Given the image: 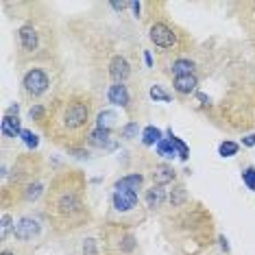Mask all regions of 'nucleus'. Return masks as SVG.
<instances>
[{"label":"nucleus","mask_w":255,"mask_h":255,"mask_svg":"<svg viewBox=\"0 0 255 255\" xmlns=\"http://www.w3.org/2000/svg\"><path fill=\"white\" fill-rule=\"evenodd\" d=\"M48 212L59 218H70L81 212V194L77 188H59L48 196Z\"/></svg>","instance_id":"obj_1"},{"label":"nucleus","mask_w":255,"mask_h":255,"mask_svg":"<svg viewBox=\"0 0 255 255\" xmlns=\"http://www.w3.org/2000/svg\"><path fill=\"white\" fill-rule=\"evenodd\" d=\"M90 120V107L85 101H79V98H72V101L66 103L61 112V123L68 131H81Z\"/></svg>","instance_id":"obj_2"},{"label":"nucleus","mask_w":255,"mask_h":255,"mask_svg":"<svg viewBox=\"0 0 255 255\" xmlns=\"http://www.w3.org/2000/svg\"><path fill=\"white\" fill-rule=\"evenodd\" d=\"M48 85H50L48 74L44 70H39V68H33V70H28L24 74V90L28 94H33V96L44 94V92L48 90Z\"/></svg>","instance_id":"obj_3"},{"label":"nucleus","mask_w":255,"mask_h":255,"mask_svg":"<svg viewBox=\"0 0 255 255\" xmlns=\"http://www.w3.org/2000/svg\"><path fill=\"white\" fill-rule=\"evenodd\" d=\"M150 42L159 48H172L177 44V33L164 22H157L150 26Z\"/></svg>","instance_id":"obj_4"},{"label":"nucleus","mask_w":255,"mask_h":255,"mask_svg":"<svg viewBox=\"0 0 255 255\" xmlns=\"http://www.w3.org/2000/svg\"><path fill=\"white\" fill-rule=\"evenodd\" d=\"M13 231H15V238H18V240H33V238L39 234V223L24 216V218L18 220V225H13Z\"/></svg>","instance_id":"obj_5"},{"label":"nucleus","mask_w":255,"mask_h":255,"mask_svg":"<svg viewBox=\"0 0 255 255\" xmlns=\"http://www.w3.org/2000/svg\"><path fill=\"white\" fill-rule=\"evenodd\" d=\"M114 207L118 212H131L137 207V192H129V190H116L114 192Z\"/></svg>","instance_id":"obj_6"},{"label":"nucleus","mask_w":255,"mask_h":255,"mask_svg":"<svg viewBox=\"0 0 255 255\" xmlns=\"http://www.w3.org/2000/svg\"><path fill=\"white\" fill-rule=\"evenodd\" d=\"M109 74H112V79L116 81V83H123V81L131 74V66L129 61L125 59V57L116 55L112 61H109Z\"/></svg>","instance_id":"obj_7"},{"label":"nucleus","mask_w":255,"mask_h":255,"mask_svg":"<svg viewBox=\"0 0 255 255\" xmlns=\"http://www.w3.org/2000/svg\"><path fill=\"white\" fill-rule=\"evenodd\" d=\"M88 142L92 144V146H96V148H107V150L116 148V142L112 140V133L105 131V129H98V127H96V131L90 133Z\"/></svg>","instance_id":"obj_8"},{"label":"nucleus","mask_w":255,"mask_h":255,"mask_svg":"<svg viewBox=\"0 0 255 255\" xmlns=\"http://www.w3.org/2000/svg\"><path fill=\"white\" fill-rule=\"evenodd\" d=\"M107 98H109V103H114V105L127 107L129 105V92H127V85H123V83L112 85L109 92H107Z\"/></svg>","instance_id":"obj_9"},{"label":"nucleus","mask_w":255,"mask_h":255,"mask_svg":"<svg viewBox=\"0 0 255 255\" xmlns=\"http://www.w3.org/2000/svg\"><path fill=\"white\" fill-rule=\"evenodd\" d=\"M20 42H22V48L28 50V53H33V50L37 48V44H39L37 31H35V28H33L31 24L22 26V28H20Z\"/></svg>","instance_id":"obj_10"},{"label":"nucleus","mask_w":255,"mask_h":255,"mask_svg":"<svg viewBox=\"0 0 255 255\" xmlns=\"http://www.w3.org/2000/svg\"><path fill=\"white\" fill-rule=\"evenodd\" d=\"M0 127H2V133L7 137H18V135H22V131H24L20 127V118H18V116H4L2 125H0Z\"/></svg>","instance_id":"obj_11"},{"label":"nucleus","mask_w":255,"mask_h":255,"mask_svg":"<svg viewBox=\"0 0 255 255\" xmlns=\"http://www.w3.org/2000/svg\"><path fill=\"white\" fill-rule=\"evenodd\" d=\"M144 183V177L142 175H129V177H123L120 181H116L114 188L116 190H129V192H135V190H140Z\"/></svg>","instance_id":"obj_12"},{"label":"nucleus","mask_w":255,"mask_h":255,"mask_svg":"<svg viewBox=\"0 0 255 255\" xmlns=\"http://www.w3.org/2000/svg\"><path fill=\"white\" fill-rule=\"evenodd\" d=\"M166 201V192L161 185H153V188L146 192V205L150 207V210H157V207L164 205Z\"/></svg>","instance_id":"obj_13"},{"label":"nucleus","mask_w":255,"mask_h":255,"mask_svg":"<svg viewBox=\"0 0 255 255\" xmlns=\"http://www.w3.org/2000/svg\"><path fill=\"white\" fill-rule=\"evenodd\" d=\"M196 77L194 74H185V77H175V90L179 94H190L196 90Z\"/></svg>","instance_id":"obj_14"},{"label":"nucleus","mask_w":255,"mask_h":255,"mask_svg":"<svg viewBox=\"0 0 255 255\" xmlns=\"http://www.w3.org/2000/svg\"><path fill=\"white\" fill-rule=\"evenodd\" d=\"M177 177V172H175V168L172 166H166V164H161L155 168V179H157V183L159 185H164L168 181H172V179Z\"/></svg>","instance_id":"obj_15"},{"label":"nucleus","mask_w":255,"mask_h":255,"mask_svg":"<svg viewBox=\"0 0 255 255\" xmlns=\"http://www.w3.org/2000/svg\"><path fill=\"white\" fill-rule=\"evenodd\" d=\"M142 142L146 144V146H155V144H159L161 142V131L157 129V127L148 125L146 129L142 131Z\"/></svg>","instance_id":"obj_16"},{"label":"nucleus","mask_w":255,"mask_h":255,"mask_svg":"<svg viewBox=\"0 0 255 255\" xmlns=\"http://www.w3.org/2000/svg\"><path fill=\"white\" fill-rule=\"evenodd\" d=\"M194 70V63L190 59H177L172 63V72H175V77H185V74H192Z\"/></svg>","instance_id":"obj_17"},{"label":"nucleus","mask_w":255,"mask_h":255,"mask_svg":"<svg viewBox=\"0 0 255 255\" xmlns=\"http://www.w3.org/2000/svg\"><path fill=\"white\" fill-rule=\"evenodd\" d=\"M168 140L172 142V146H175V150H177V155L181 159H188V155H190V150H188V146H185V144L179 140V137L175 135V133H172V129H168Z\"/></svg>","instance_id":"obj_18"},{"label":"nucleus","mask_w":255,"mask_h":255,"mask_svg":"<svg viewBox=\"0 0 255 255\" xmlns=\"http://www.w3.org/2000/svg\"><path fill=\"white\" fill-rule=\"evenodd\" d=\"M116 123V114L114 112H101L98 114V129H105L109 131Z\"/></svg>","instance_id":"obj_19"},{"label":"nucleus","mask_w":255,"mask_h":255,"mask_svg":"<svg viewBox=\"0 0 255 255\" xmlns=\"http://www.w3.org/2000/svg\"><path fill=\"white\" fill-rule=\"evenodd\" d=\"M157 153L161 155V157L170 159V157H175V155H177V150H175V146H172L170 140H161V142L157 144Z\"/></svg>","instance_id":"obj_20"},{"label":"nucleus","mask_w":255,"mask_h":255,"mask_svg":"<svg viewBox=\"0 0 255 255\" xmlns=\"http://www.w3.org/2000/svg\"><path fill=\"white\" fill-rule=\"evenodd\" d=\"M238 148H240V146H238L236 142H223L218 146V155H220V157H234V155L238 153Z\"/></svg>","instance_id":"obj_21"},{"label":"nucleus","mask_w":255,"mask_h":255,"mask_svg":"<svg viewBox=\"0 0 255 255\" xmlns=\"http://www.w3.org/2000/svg\"><path fill=\"white\" fill-rule=\"evenodd\" d=\"M137 133H140V125H137V123H129V125H125L123 129H120V135L127 137V140H131V137H135Z\"/></svg>","instance_id":"obj_22"},{"label":"nucleus","mask_w":255,"mask_h":255,"mask_svg":"<svg viewBox=\"0 0 255 255\" xmlns=\"http://www.w3.org/2000/svg\"><path fill=\"white\" fill-rule=\"evenodd\" d=\"M242 181L247 183L249 190H253V192H255V168L253 166H249L247 170L242 172Z\"/></svg>","instance_id":"obj_23"},{"label":"nucleus","mask_w":255,"mask_h":255,"mask_svg":"<svg viewBox=\"0 0 255 255\" xmlns=\"http://www.w3.org/2000/svg\"><path fill=\"white\" fill-rule=\"evenodd\" d=\"M22 140H24V144H26V146L28 148H37V144H39V140H37V135H35V133H33V131H28V129H24V131H22Z\"/></svg>","instance_id":"obj_24"},{"label":"nucleus","mask_w":255,"mask_h":255,"mask_svg":"<svg viewBox=\"0 0 255 255\" xmlns=\"http://www.w3.org/2000/svg\"><path fill=\"white\" fill-rule=\"evenodd\" d=\"M150 98H155V101H164V103H170V96H168L166 92L159 88V85H153V88H150Z\"/></svg>","instance_id":"obj_25"},{"label":"nucleus","mask_w":255,"mask_h":255,"mask_svg":"<svg viewBox=\"0 0 255 255\" xmlns=\"http://www.w3.org/2000/svg\"><path fill=\"white\" fill-rule=\"evenodd\" d=\"M42 194V183H33L26 188V201H35Z\"/></svg>","instance_id":"obj_26"},{"label":"nucleus","mask_w":255,"mask_h":255,"mask_svg":"<svg viewBox=\"0 0 255 255\" xmlns=\"http://www.w3.org/2000/svg\"><path fill=\"white\" fill-rule=\"evenodd\" d=\"M183 201H185V190H183V188H177L175 192L170 194V203H172V205H175V207H179Z\"/></svg>","instance_id":"obj_27"},{"label":"nucleus","mask_w":255,"mask_h":255,"mask_svg":"<svg viewBox=\"0 0 255 255\" xmlns=\"http://www.w3.org/2000/svg\"><path fill=\"white\" fill-rule=\"evenodd\" d=\"M9 227H11V216H9V214H2V225H0V240H4V238H7Z\"/></svg>","instance_id":"obj_28"},{"label":"nucleus","mask_w":255,"mask_h":255,"mask_svg":"<svg viewBox=\"0 0 255 255\" xmlns=\"http://www.w3.org/2000/svg\"><path fill=\"white\" fill-rule=\"evenodd\" d=\"M83 253H85V255H96V242L92 240V238H90V240H85V245H83Z\"/></svg>","instance_id":"obj_29"},{"label":"nucleus","mask_w":255,"mask_h":255,"mask_svg":"<svg viewBox=\"0 0 255 255\" xmlns=\"http://www.w3.org/2000/svg\"><path fill=\"white\" fill-rule=\"evenodd\" d=\"M242 146H255V133H251V135L242 137Z\"/></svg>","instance_id":"obj_30"},{"label":"nucleus","mask_w":255,"mask_h":255,"mask_svg":"<svg viewBox=\"0 0 255 255\" xmlns=\"http://www.w3.org/2000/svg\"><path fill=\"white\" fill-rule=\"evenodd\" d=\"M44 114V109L39 107V105H35V107H31V118H39V116Z\"/></svg>","instance_id":"obj_31"},{"label":"nucleus","mask_w":255,"mask_h":255,"mask_svg":"<svg viewBox=\"0 0 255 255\" xmlns=\"http://www.w3.org/2000/svg\"><path fill=\"white\" fill-rule=\"evenodd\" d=\"M127 7H129V2H112V9H116V11H123Z\"/></svg>","instance_id":"obj_32"},{"label":"nucleus","mask_w":255,"mask_h":255,"mask_svg":"<svg viewBox=\"0 0 255 255\" xmlns=\"http://www.w3.org/2000/svg\"><path fill=\"white\" fill-rule=\"evenodd\" d=\"M18 114H20V105H11L7 112V116H18Z\"/></svg>","instance_id":"obj_33"},{"label":"nucleus","mask_w":255,"mask_h":255,"mask_svg":"<svg viewBox=\"0 0 255 255\" xmlns=\"http://www.w3.org/2000/svg\"><path fill=\"white\" fill-rule=\"evenodd\" d=\"M129 7L135 11V15H137V13H140V9H142V4H140V2H129Z\"/></svg>","instance_id":"obj_34"},{"label":"nucleus","mask_w":255,"mask_h":255,"mask_svg":"<svg viewBox=\"0 0 255 255\" xmlns=\"http://www.w3.org/2000/svg\"><path fill=\"white\" fill-rule=\"evenodd\" d=\"M144 59H146V63H148V66H153V57H150V53H146V55H144Z\"/></svg>","instance_id":"obj_35"},{"label":"nucleus","mask_w":255,"mask_h":255,"mask_svg":"<svg viewBox=\"0 0 255 255\" xmlns=\"http://www.w3.org/2000/svg\"><path fill=\"white\" fill-rule=\"evenodd\" d=\"M0 255H13V253H11V251H2V253H0Z\"/></svg>","instance_id":"obj_36"}]
</instances>
